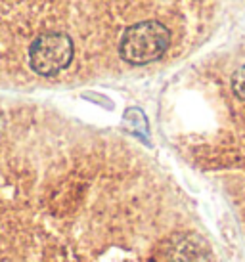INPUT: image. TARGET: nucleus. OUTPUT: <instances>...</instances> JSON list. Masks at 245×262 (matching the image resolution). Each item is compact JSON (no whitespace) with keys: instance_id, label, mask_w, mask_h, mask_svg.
Wrapping results in <instances>:
<instances>
[{"instance_id":"f257e3e1","label":"nucleus","mask_w":245,"mask_h":262,"mask_svg":"<svg viewBox=\"0 0 245 262\" xmlns=\"http://www.w3.org/2000/svg\"><path fill=\"white\" fill-rule=\"evenodd\" d=\"M171 42V33L163 23L142 21L125 31L121 38V58L134 66H144L159 59Z\"/></svg>"},{"instance_id":"7ed1b4c3","label":"nucleus","mask_w":245,"mask_h":262,"mask_svg":"<svg viewBox=\"0 0 245 262\" xmlns=\"http://www.w3.org/2000/svg\"><path fill=\"white\" fill-rule=\"evenodd\" d=\"M232 88H234V92L241 100H245V66L239 67L238 71L234 73V77H232Z\"/></svg>"},{"instance_id":"f03ea898","label":"nucleus","mask_w":245,"mask_h":262,"mask_svg":"<svg viewBox=\"0 0 245 262\" xmlns=\"http://www.w3.org/2000/svg\"><path fill=\"white\" fill-rule=\"evenodd\" d=\"M73 42L64 33H46L35 38L29 50V63L35 73L43 77L64 71L71 63Z\"/></svg>"}]
</instances>
